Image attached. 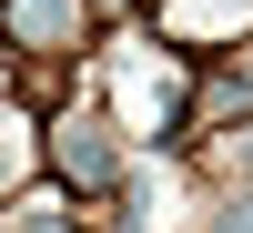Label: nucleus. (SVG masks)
Segmentation results:
<instances>
[{
    "instance_id": "obj_1",
    "label": "nucleus",
    "mask_w": 253,
    "mask_h": 233,
    "mask_svg": "<svg viewBox=\"0 0 253 233\" xmlns=\"http://www.w3.org/2000/svg\"><path fill=\"white\" fill-rule=\"evenodd\" d=\"M51 162L71 183H112V132H101V122H61V132H51Z\"/></svg>"
},
{
    "instance_id": "obj_2",
    "label": "nucleus",
    "mask_w": 253,
    "mask_h": 233,
    "mask_svg": "<svg viewBox=\"0 0 253 233\" xmlns=\"http://www.w3.org/2000/svg\"><path fill=\"white\" fill-rule=\"evenodd\" d=\"M0 20H10V41H71V31H81L71 0H10Z\"/></svg>"
},
{
    "instance_id": "obj_3",
    "label": "nucleus",
    "mask_w": 253,
    "mask_h": 233,
    "mask_svg": "<svg viewBox=\"0 0 253 233\" xmlns=\"http://www.w3.org/2000/svg\"><path fill=\"white\" fill-rule=\"evenodd\" d=\"M223 233H253V193H233V213H223Z\"/></svg>"
},
{
    "instance_id": "obj_4",
    "label": "nucleus",
    "mask_w": 253,
    "mask_h": 233,
    "mask_svg": "<svg viewBox=\"0 0 253 233\" xmlns=\"http://www.w3.org/2000/svg\"><path fill=\"white\" fill-rule=\"evenodd\" d=\"M31 233H61V223H51V213H41V223H31Z\"/></svg>"
}]
</instances>
